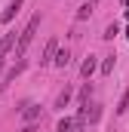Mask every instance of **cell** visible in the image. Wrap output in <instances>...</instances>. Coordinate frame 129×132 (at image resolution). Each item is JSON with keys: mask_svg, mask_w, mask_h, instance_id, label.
Wrapping results in <instances>:
<instances>
[{"mask_svg": "<svg viewBox=\"0 0 129 132\" xmlns=\"http://www.w3.org/2000/svg\"><path fill=\"white\" fill-rule=\"evenodd\" d=\"M68 101H71V86H64L62 92H59V98H55V108H68Z\"/></svg>", "mask_w": 129, "mask_h": 132, "instance_id": "obj_6", "label": "cell"}, {"mask_svg": "<svg viewBox=\"0 0 129 132\" xmlns=\"http://www.w3.org/2000/svg\"><path fill=\"white\" fill-rule=\"evenodd\" d=\"M12 43H15V34H6V37L0 40V59H3V55L12 49Z\"/></svg>", "mask_w": 129, "mask_h": 132, "instance_id": "obj_5", "label": "cell"}, {"mask_svg": "<svg viewBox=\"0 0 129 132\" xmlns=\"http://www.w3.org/2000/svg\"><path fill=\"white\" fill-rule=\"evenodd\" d=\"M89 12H92V0H89V3H83V6L77 9V19L83 22V19H89Z\"/></svg>", "mask_w": 129, "mask_h": 132, "instance_id": "obj_10", "label": "cell"}, {"mask_svg": "<svg viewBox=\"0 0 129 132\" xmlns=\"http://www.w3.org/2000/svg\"><path fill=\"white\" fill-rule=\"evenodd\" d=\"M52 62H55V65H59V68H64V65H68V62H71V55H68V49H59Z\"/></svg>", "mask_w": 129, "mask_h": 132, "instance_id": "obj_8", "label": "cell"}, {"mask_svg": "<svg viewBox=\"0 0 129 132\" xmlns=\"http://www.w3.org/2000/svg\"><path fill=\"white\" fill-rule=\"evenodd\" d=\"M22 117H25L28 123H34V120L40 117V108H37V104H25V111H22Z\"/></svg>", "mask_w": 129, "mask_h": 132, "instance_id": "obj_4", "label": "cell"}, {"mask_svg": "<svg viewBox=\"0 0 129 132\" xmlns=\"http://www.w3.org/2000/svg\"><path fill=\"white\" fill-rule=\"evenodd\" d=\"M123 3H126V6H129V0H123Z\"/></svg>", "mask_w": 129, "mask_h": 132, "instance_id": "obj_16", "label": "cell"}, {"mask_svg": "<svg viewBox=\"0 0 129 132\" xmlns=\"http://www.w3.org/2000/svg\"><path fill=\"white\" fill-rule=\"evenodd\" d=\"M126 40H129V31H126Z\"/></svg>", "mask_w": 129, "mask_h": 132, "instance_id": "obj_17", "label": "cell"}, {"mask_svg": "<svg viewBox=\"0 0 129 132\" xmlns=\"http://www.w3.org/2000/svg\"><path fill=\"white\" fill-rule=\"evenodd\" d=\"M37 28H40V12H34L31 22L25 25V31L19 34V43H15V59H22V55H25V49L31 46V40H34V34H37Z\"/></svg>", "mask_w": 129, "mask_h": 132, "instance_id": "obj_1", "label": "cell"}, {"mask_svg": "<svg viewBox=\"0 0 129 132\" xmlns=\"http://www.w3.org/2000/svg\"><path fill=\"white\" fill-rule=\"evenodd\" d=\"M114 71V55H108L104 62H101V74H111Z\"/></svg>", "mask_w": 129, "mask_h": 132, "instance_id": "obj_13", "label": "cell"}, {"mask_svg": "<svg viewBox=\"0 0 129 132\" xmlns=\"http://www.w3.org/2000/svg\"><path fill=\"white\" fill-rule=\"evenodd\" d=\"M71 129H74V120H68V117H62L59 126H55V132H71Z\"/></svg>", "mask_w": 129, "mask_h": 132, "instance_id": "obj_9", "label": "cell"}, {"mask_svg": "<svg viewBox=\"0 0 129 132\" xmlns=\"http://www.w3.org/2000/svg\"><path fill=\"white\" fill-rule=\"evenodd\" d=\"M55 52H59V40H55V37H49V40H46V46H43V52H40V65L52 62V59H55Z\"/></svg>", "mask_w": 129, "mask_h": 132, "instance_id": "obj_2", "label": "cell"}, {"mask_svg": "<svg viewBox=\"0 0 129 132\" xmlns=\"http://www.w3.org/2000/svg\"><path fill=\"white\" fill-rule=\"evenodd\" d=\"M92 71H95V55H89V59L83 62V68H80V74H83V77H89Z\"/></svg>", "mask_w": 129, "mask_h": 132, "instance_id": "obj_7", "label": "cell"}, {"mask_svg": "<svg viewBox=\"0 0 129 132\" xmlns=\"http://www.w3.org/2000/svg\"><path fill=\"white\" fill-rule=\"evenodd\" d=\"M22 3H25V0H12V3H9V6L3 9V15H0V22H12V19H15V12L22 9Z\"/></svg>", "mask_w": 129, "mask_h": 132, "instance_id": "obj_3", "label": "cell"}, {"mask_svg": "<svg viewBox=\"0 0 129 132\" xmlns=\"http://www.w3.org/2000/svg\"><path fill=\"white\" fill-rule=\"evenodd\" d=\"M117 34H120V28H117V25H108V28H104V34H101V37H104V40H114Z\"/></svg>", "mask_w": 129, "mask_h": 132, "instance_id": "obj_12", "label": "cell"}, {"mask_svg": "<svg viewBox=\"0 0 129 132\" xmlns=\"http://www.w3.org/2000/svg\"><path fill=\"white\" fill-rule=\"evenodd\" d=\"M126 22H129V9H126Z\"/></svg>", "mask_w": 129, "mask_h": 132, "instance_id": "obj_15", "label": "cell"}, {"mask_svg": "<svg viewBox=\"0 0 129 132\" xmlns=\"http://www.w3.org/2000/svg\"><path fill=\"white\" fill-rule=\"evenodd\" d=\"M129 111V89L123 92V98H120V104H117V114H126Z\"/></svg>", "mask_w": 129, "mask_h": 132, "instance_id": "obj_11", "label": "cell"}, {"mask_svg": "<svg viewBox=\"0 0 129 132\" xmlns=\"http://www.w3.org/2000/svg\"><path fill=\"white\" fill-rule=\"evenodd\" d=\"M22 132H37V129H34V126H25V129H22Z\"/></svg>", "mask_w": 129, "mask_h": 132, "instance_id": "obj_14", "label": "cell"}]
</instances>
